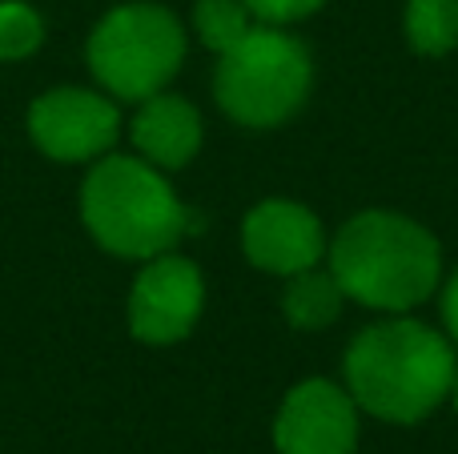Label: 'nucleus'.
Returning a JSON list of instances; mask_svg holds the SVG:
<instances>
[{"instance_id":"f03ea898","label":"nucleus","mask_w":458,"mask_h":454,"mask_svg":"<svg viewBox=\"0 0 458 454\" xmlns=\"http://www.w3.org/2000/svg\"><path fill=\"white\" fill-rule=\"evenodd\" d=\"M342 294L382 314H406L438 290L443 254L430 230L390 209L350 217L326 246Z\"/></svg>"},{"instance_id":"f8f14e48","label":"nucleus","mask_w":458,"mask_h":454,"mask_svg":"<svg viewBox=\"0 0 458 454\" xmlns=\"http://www.w3.org/2000/svg\"><path fill=\"white\" fill-rule=\"evenodd\" d=\"M403 24L414 53L443 56L458 45V0H411Z\"/></svg>"},{"instance_id":"20e7f679","label":"nucleus","mask_w":458,"mask_h":454,"mask_svg":"<svg viewBox=\"0 0 458 454\" xmlns=\"http://www.w3.org/2000/svg\"><path fill=\"white\" fill-rule=\"evenodd\" d=\"M314 64L301 40L277 24H253L233 48L217 56L214 97L229 121L245 129H274L306 105Z\"/></svg>"},{"instance_id":"9d476101","label":"nucleus","mask_w":458,"mask_h":454,"mask_svg":"<svg viewBox=\"0 0 458 454\" xmlns=\"http://www.w3.org/2000/svg\"><path fill=\"white\" fill-rule=\"evenodd\" d=\"M137 153L157 169H185L201 149V113L177 93H153L129 125Z\"/></svg>"},{"instance_id":"6e6552de","label":"nucleus","mask_w":458,"mask_h":454,"mask_svg":"<svg viewBox=\"0 0 458 454\" xmlns=\"http://www.w3.org/2000/svg\"><path fill=\"white\" fill-rule=\"evenodd\" d=\"M274 447L277 454H354L358 402L326 378H306L277 410Z\"/></svg>"},{"instance_id":"dca6fc26","label":"nucleus","mask_w":458,"mask_h":454,"mask_svg":"<svg viewBox=\"0 0 458 454\" xmlns=\"http://www.w3.org/2000/svg\"><path fill=\"white\" fill-rule=\"evenodd\" d=\"M443 326H446V338L458 342V270L451 273V282L443 290Z\"/></svg>"},{"instance_id":"f3484780","label":"nucleus","mask_w":458,"mask_h":454,"mask_svg":"<svg viewBox=\"0 0 458 454\" xmlns=\"http://www.w3.org/2000/svg\"><path fill=\"white\" fill-rule=\"evenodd\" d=\"M451 399H454V407H458V366H454V383H451Z\"/></svg>"},{"instance_id":"0eeeda50","label":"nucleus","mask_w":458,"mask_h":454,"mask_svg":"<svg viewBox=\"0 0 458 454\" xmlns=\"http://www.w3.org/2000/svg\"><path fill=\"white\" fill-rule=\"evenodd\" d=\"M206 282L201 270L182 254H157L141 265L129 290V330L137 342L169 346L182 342L201 318Z\"/></svg>"},{"instance_id":"ddd939ff","label":"nucleus","mask_w":458,"mask_h":454,"mask_svg":"<svg viewBox=\"0 0 458 454\" xmlns=\"http://www.w3.org/2000/svg\"><path fill=\"white\" fill-rule=\"evenodd\" d=\"M253 24L258 21L250 16V8H245L242 0H198V4H193V29H198L201 45L214 48L217 56H222L225 48H233Z\"/></svg>"},{"instance_id":"9b49d317","label":"nucleus","mask_w":458,"mask_h":454,"mask_svg":"<svg viewBox=\"0 0 458 454\" xmlns=\"http://www.w3.org/2000/svg\"><path fill=\"white\" fill-rule=\"evenodd\" d=\"M342 286L334 282L330 270H301L290 278V286H285L282 294V310L285 318H290V326L298 330H322L330 326L334 318L342 314Z\"/></svg>"},{"instance_id":"1a4fd4ad","label":"nucleus","mask_w":458,"mask_h":454,"mask_svg":"<svg viewBox=\"0 0 458 454\" xmlns=\"http://www.w3.org/2000/svg\"><path fill=\"white\" fill-rule=\"evenodd\" d=\"M326 230L306 206L285 198H269L245 214L242 249L258 270L293 278L301 270H314L326 257Z\"/></svg>"},{"instance_id":"2eb2a0df","label":"nucleus","mask_w":458,"mask_h":454,"mask_svg":"<svg viewBox=\"0 0 458 454\" xmlns=\"http://www.w3.org/2000/svg\"><path fill=\"white\" fill-rule=\"evenodd\" d=\"M245 8H250V16L258 24H293V21H301V16H310V13H318V8L326 4V0H242Z\"/></svg>"},{"instance_id":"f257e3e1","label":"nucleus","mask_w":458,"mask_h":454,"mask_svg":"<svg viewBox=\"0 0 458 454\" xmlns=\"http://www.w3.org/2000/svg\"><path fill=\"white\" fill-rule=\"evenodd\" d=\"M454 346L427 322L386 318L366 326L346 350V391L358 410L382 423H422L451 399Z\"/></svg>"},{"instance_id":"39448f33","label":"nucleus","mask_w":458,"mask_h":454,"mask_svg":"<svg viewBox=\"0 0 458 454\" xmlns=\"http://www.w3.org/2000/svg\"><path fill=\"white\" fill-rule=\"evenodd\" d=\"M89 72L113 101H137L161 93L185 61V29L165 4L133 0L101 16L85 45Z\"/></svg>"},{"instance_id":"4468645a","label":"nucleus","mask_w":458,"mask_h":454,"mask_svg":"<svg viewBox=\"0 0 458 454\" xmlns=\"http://www.w3.org/2000/svg\"><path fill=\"white\" fill-rule=\"evenodd\" d=\"M45 45V21L24 0H0V61H24Z\"/></svg>"},{"instance_id":"423d86ee","label":"nucleus","mask_w":458,"mask_h":454,"mask_svg":"<svg viewBox=\"0 0 458 454\" xmlns=\"http://www.w3.org/2000/svg\"><path fill=\"white\" fill-rule=\"evenodd\" d=\"M121 133V109L93 88H48L29 109V137L53 161H97Z\"/></svg>"},{"instance_id":"7ed1b4c3","label":"nucleus","mask_w":458,"mask_h":454,"mask_svg":"<svg viewBox=\"0 0 458 454\" xmlns=\"http://www.w3.org/2000/svg\"><path fill=\"white\" fill-rule=\"evenodd\" d=\"M81 222L101 249L149 262L185 238L190 209L145 157H97L81 185Z\"/></svg>"}]
</instances>
